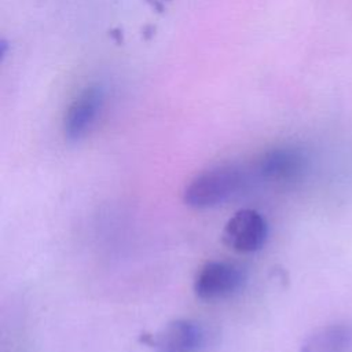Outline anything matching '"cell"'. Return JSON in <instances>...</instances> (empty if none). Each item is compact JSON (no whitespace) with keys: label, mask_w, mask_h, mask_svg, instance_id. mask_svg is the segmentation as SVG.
<instances>
[{"label":"cell","mask_w":352,"mask_h":352,"mask_svg":"<svg viewBox=\"0 0 352 352\" xmlns=\"http://www.w3.org/2000/svg\"><path fill=\"white\" fill-rule=\"evenodd\" d=\"M246 272L230 261H208L201 267L194 279V293L198 298L213 301L230 297L242 289Z\"/></svg>","instance_id":"obj_2"},{"label":"cell","mask_w":352,"mask_h":352,"mask_svg":"<svg viewBox=\"0 0 352 352\" xmlns=\"http://www.w3.org/2000/svg\"><path fill=\"white\" fill-rule=\"evenodd\" d=\"M352 346V329L346 324H329L309 334L300 352H348Z\"/></svg>","instance_id":"obj_7"},{"label":"cell","mask_w":352,"mask_h":352,"mask_svg":"<svg viewBox=\"0 0 352 352\" xmlns=\"http://www.w3.org/2000/svg\"><path fill=\"white\" fill-rule=\"evenodd\" d=\"M268 236L265 217L254 209H239L226 223L221 238L224 245L238 253H253L263 248Z\"/></svg>","instance_id":"obj_4"},{"label":"cell","mask_w":352,"mask_h":352,"mask_svg":"<svg viewBox=\"0 0 352 352\" xmlns=\"http://www.w3.org/2000/svg\"><path fill=\"white\" fill-rule=\"evenodd\" d=\"M103 102L104 95L100 87H87L81 91L65 114V136L72 142L82 139L96 124Z\"/></svg>","instance_id":"obj_6"},{"label":"cell","mask_w":352,"mask_h":352,"mask_svg":"<svg viewBox=\"0 0 352 352\" xmlns=\"http://www.w3.org/2000/svg\"><path fill=\"white\" fill-rule=\"evenodd\" d=\"M248 183V175L235 165H219L194 176L186 186L183 201L194 209L216 208L239 194Z\"/></svg>","instance_id":"obj_1"},{"label":"cell","mask_w":352,"mask_h":352,"mask_svg":"<svg viewBox=\"0 0 352 352\" xmlns=\"http://www.w3.org/2000/svg\"><path fill=\"white\" fill-rule=\"evenodd\" d=\"M206 327L192 319H175L153 336L144 337L154 352H201L208 345Z\"/></svg>","instance_id":"obj_3"},{"label":"cell","mask_w":352,"mask_h":352,"mask_svg":"<svg viewBox=\"0 0 352 352\" xmlns=\"http://www.w3.org/2000/svg\"><path fill=\"white\" fill-rule=\"evenodd\" d=\"M308 166L307 154L294 146H280L265 151L258 162V175L272 183L287 184L302 177Z\"/></svg>","instance_id":"obj_5"}]
</instances>
